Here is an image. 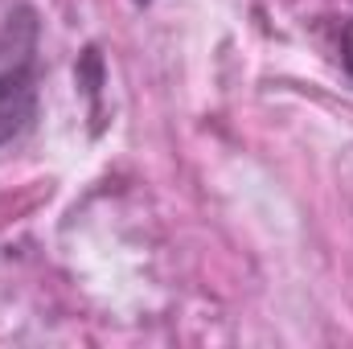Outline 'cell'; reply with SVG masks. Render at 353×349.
Segmentation results:
<instances>
[{
	"label": "cell",
	"instance_id": "1",
	"mask_svg": "<svg viewBox=\"0 0 353 349\" xmlns=\"http://www.w3.org/2000/svg\"><path fill=\"white\" fill-rule=\"evenodd\" d=\"M37 115V87H33V54H21L0 70V148L17 140Z\"/></svg>",
	"mask_w": 353,
	"mask_h": 349
},
{
	"label": "cell",
	"instance_id": "2",
	"mask_svg": "<svg viewBox=\"0 0 353 349\" xmlns=\"http://www.w3.org/2000/svg\"><path fill=\"white\" fill-rule=\"evenodd\" d=\"M341 66H345V74L353 79V17L345 21V29H341Z\"/></svg>",
	"mask_w": 353,
	"mask_h": 349
},
{
	"label": "cell",
	"instance_id": "3",
	"mask_svg": "<svg viewBox=\"0 0 353 349\" xmlns=\"http://www.w3.org/2000/svg\"><path fill=\"white\" fill-rule=\"evenodd\" d=\"M132 4H136V8H148V4H152V0H132Z\"/></svg>",
	"mask_w": 353,
	"mask_h": 349
}]
</instances>
